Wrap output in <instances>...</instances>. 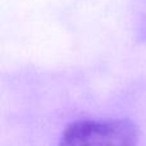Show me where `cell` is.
<instances>
[{
    "mask_svg": "<svg viewBox=\"0 0 146 146\" xmlns=\"http://www.w3.org/2000/svg\"><path fill=\"white\" fill-rule=\"evenodd\" d=\"M139 132L132 122L77 121L66 127L59 146H137Z\"/></svg>",
    "mask_w": 146,
    "mask_h": 146,
    "instance_id": "cell-1",
    "label": "cell"
}]
</instances>
